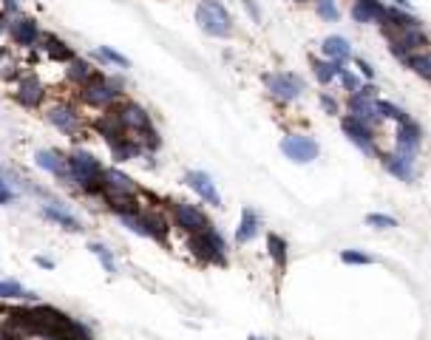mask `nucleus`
Segmentation results:
<instances>
[{"label": "nucleus", "instance_id": "obj_11", "mask_svg": "<svg viewBox=\"0 0 431 340\" xmlns=\"http://www.w3.org/2000/svg\"><path fill=\"white\" fill-rule=\"evenodd\" d=\"M170 222H174L182 233H199L204 227H210V219L207 212L199 207V204H190V201H170Z\"/></svg>", "mask_w": 431, "mask_h": 340}, {"label": "nucleus", "instance_id": "obj_35", "mask_svg": "<svg viewBox=\"0 0 431 340\" xmlns=\"http://www.w3.org/2000/svg\"><path fill=\"white\" fill-rule=\"evenodd\" d=\"M315 12H318V17L326 20V23L340 20V9H338L335 0H315Z\"/></svg>", "mask_w": 431, "mask_h": 340}, {"label": "nucleus", "instance_id": "obj_13", "mask_svg": "<svg viewBox=\"0 0 431 340\" xmlns=\"http://www.w3.org/2000/svg\"><path fill=\"white\" fill-rule=\"evenodd\" d=\"M281 153H284L289 162H295V164H310V162L318 159L321 145H318L310 134H287V137L281 139Z\"/></svg>", "mask_w": 431, "mask_h": 340}, {"label": "nucleus", "instance_id": "obj_29", "mask_svg": "<svg viewBox=\"0 0 431 340\" xmlns=\"http://www.w3.org/2000/svg\"><path fill=\"white\" fill-rule=\"evenodd\" d=\"M267 252H270V258L278 270H287V261H289V247L287 241L278 235V233H270L267 235Z\"/></svg>", "mask_w": 431, "mask_h": 340}, {"label": "nucleus", "instance_id": "obj_43", "mask_svg": "<svg viewBox=\"0 0 431 340\" xmlns=\"http://www.w3.org/2000/svg\"><path fill=\"white\" fill-rule=\"evenodd\" d=\"M355 65L361 68V74H363L366 79H375V68H372V65H369V63H366L363 57H358V60H355Z\"/></svg>", "mask_w": 431, "mask_h": 340}, {"label": "nucleus", "instance_id": "obj_30", "mask_svg": "<svg viewBox=\"0 0 431 340\" xmlns=\"http://www.w3.org/2000/svg\"><path fill=\"white\" fill-rule=\"evenodd\" d=\"M0 301H34V292H29L20 281H0Z\"/></svg>", "mask_w": 431, "mask_h": 340}, {"label": "nucleus", "instance_id": "obj_38", "mask_svg": "<svg viewBox=\"0 0 431 340\" xmlns=\"http://www.w3.org/2000/svg\"><path fill=\"white\" fill-rule=\"evenodd\" d=\"M335 79H340V85H343V88H347L349 94H355V91L361 88V79H358L347 65H340V68H338V77H335Z\"/></svg>", "mask_w": 431, "mask_h": 340}, {"label": "nucleus", "instance_id": "obj_12", "mask_svg": "<svg viewBox=\"0 0 431 340\" xmlns=\"http://www.w3.org/2000/svg\"><path fill=\"white\" fill-rule=\"evenodd\" d=\"M46 122L52 128H57L60 134L74 137V139L82 131V116H80V111H77L74 102H54V105H49L46 108Z\"/></svg>", "mask_w": 431, "mask_h": 340}, {"label": "nucleus", "instance_id": "obj_18", "mask_svg": "<svg viewBox=\"0 0 431 340\" xmlns=\"http://www.w3.org/2000/svg\"><path fill=\"white\" fill-rule=\"evenodd\" d=\"M420 145H423V131H420V125H417L414 119H409V116H406L403 122H398L395 148H398L400 153H406V156H417Z\"/></svg>", "mask_w": 431, "mask_h": 340}, {"label": "nucleus", "instance_id": "obj_2", "mask_svg": "<svg viewBox=\"0 0 431 340\" xmlns=\"http://www.w3.org/2000/svg\"><path fill=\"white\" fill-rule=\"evenodd\" d=\"M68 156V173H71V187H77L85 196H100L103 190V162L85 148H74Z\"/></svg>", "mask_w": 431, "mask_h": 340}, {"label": "nucleus", "instance_id": "obj_48", "mask_svg": "<svg viewBox=\"0 0 431 340\" xmlns=\"http://www.w3.org/2000/svg\"><path fill=\"white\" fill-rule=\"evenodd\" d=\"M395 6L398 9H409V0H395Z\"/></svg>", "mask_w": 431, "mask_h": 340}, {"label": "nucleus", "instance_id": "obj_19", "mask_svg": "<svg viewBox=\"0 0 431 340\" xmlns=\"http://www.w3.org/2000/svg\"><path fill=\"white\" fill-rule=\"evenodd\" d=\"M40 216L46 219V222H52V224H57V227H63L66 233H82L85 227H82V222L74 216L71 210H66L63 204H57V201H46L40 207Z\"/></svg>", "mask_w": 431, "mask_h": 340}, {"label": "nucleus", "instance_id": "obj_25", "mask_svg": "<svg viewBox=\"0 0 431 340\" xmlns=\"http://www.w3.org/2000/svg\"><path fill=\"white\" fill-rule=\"evenodd\" d=\"M108 150H111V159H114L116 164H122V162H134V159L145 156L142 148H139V142L131 139V137H119V139L108 142Z\"/></svg>", "mask_w": 431, "mask_h": 340}, {"label": "nucleus", "instance_id": "obj_17", "mask_svg": "<svg viewBox=\"0 0 431 340\" xmlns=\"http://www.w3.org/2000/svg\"><path fill=\"white\" fill-rule=\"evenodd\" d=\"M204 204H210V207H222V196H219V190H216V182H213V176L210 173H204V170H188L185 173V179H182Z\"/></svg>", "mask_w": 431, "mask_h": 340}, {"label": "nucleus", "instance_id": "obj_32", "mask_svg": "<svg viewBox=\"0 0 431 340\" xmlns=\"http://www.w3.org/2000/svg\"><path fill=\"white\" fill-rule=\"evenodd\" d=\"M89 249H91V255L103 264V270L108 272V275H116V261H114V255H111V249L105 247V244H100V241H91L89 244Z\"/></svg>", "mask_w": 431, "mask_h": 340}, {"label": "nucleus", "instance_id": "obj_22", "mask_svg": "<svg viewBox=\"0 0 431 340\" xmlns=\"http://www.w3.org/2000/svg\"><path fill=\"white\" fill-rule=\"evenodd\" d=\"M380 162H383V167H386V173H392V176L400 179V182H414V179H417L414 156H406V153L395 150V153H383Z\"/></svg>", "mask_w": 431, "mask_h": 340}, {"label": "nucleus", "instance_id": "obj_34", "mask_svg": "<svg viewBox=\"0 0 431 340\" xmlns=\"http://www.w3.org/2000/svg\"><path fill=\"white\" fill-rule=\"evenodd\" d=\"M375 108H377V116H380V119H395V122H403V119H406V111H403L400 105H395V102L377 100Z\"/></svg>", "mask_w": 431, "mask_h": 340}, {"label": "nucleus", "instance_id": "obj_20", "mask_svg": "<svg viewBox=\"0 0 431 340\" xmlns=\"http://www.w3.org/2000/svg\"><path fill=\"white\" fill-rule=\"evenodd\" d=\"M105 193H119V196H139V185L128 176V173H122L119 167H105V173H103V190H100V196H105Z\"/></svg>", "mask_w": 431, "mask_h": 340}, {"label": "nucleus", "instance_id": "obj_1", "mask_svg": "<svg viewBox=\"0 0 431 340\" xmlns=\"http://www.w3.org/2000/svg\"><path fill=\"white\" fill-rule=\"evenodd\" d=\"M111 111H114L116 119L122 122L125 134L139 142V148H142L145 156H153V153L162 148V137H159V131H156L153 116L148 114V108H142V105L134 102V100H119Z\"/></svg>", "mask_w": 431, "mask_h": 340}, {"label": "nucleus", "instance_id": "obj_15", "mask_svg": "<svg viewBox=\"0 0 431 340\" xmlns=\"http://www.w3.org/2000/svg\"><path fill=\"white\" fill-rule=\"evenodd\" d=\"M34 164L40 170H46L52 179H57L60 185H71V173H68V156L57 148H43L34 153Z\"/></svg>", "mask_w": 431, "mask_h": 340}, {"label": "nucleus", "instance_id": "obj_45", "mask_svg": "<svg viewBox=\"0 0 431 340\" xmlns=\"http://www.w3.org/2000/svg\"><path fill=\"white\" fill-rule=\"evenodd\" d=\"M34 264H37V267H43V270H54V261L49 258V255H37Z\"/></svg>", "mask_w": 431, "mask_h": 340}, {"label": "nucleus", "instance_id": "obj_33", "mask_svg": "<svg viewBox=\"0 0 431 340\" xmlns=\"http://www.w3.org/2000/svg\"><path fill=\"white\" fill-rule=\"evenodd\" d=\"M338 63H332V60H312V74H315V79L321 82V85H329L335 77H338Z\"/></svg>", "mask_w": 431, "mask_h": 340}, {"label": "nucleus", "instance_id": "obj_8", "mask_svg": "<svg viewBox=\"0 0 431 340\" xmlns=\"http://www.w3.org/2000/svg\"><path fill=\"white\" fill-rule=\"evenodd\" d=\"M264 85L273 100L278 102H295L301 94H304V79L292 71H273V74H264Z\"/></svg>", "mask_w": 431, "mask_h": 340}, {"label": "nucleus", "instance_id": "obj_50", "mask_svg": "<svg viewBox=\"0 0 431 340\" xmlns=\"http://www.w3.org/2000/svg\"><path fill=\"white\" fill-rule=\"evenodd\" d=\"M295 3H304V0H295Z\"/></svg>", "mask_w": 431, "mask_h": 340}, {"label": "nucleus", "instance_id": "obj_40", "mask_svg": "<svg viewBox=\"0 0 431 340\" xmlns=\"http://www.w3.org/2000/svg\"><path fill=\"white\" fill-rule=\"evenodd\" d=\"M15 199H17V193L12 190V185L6 179H0V207H9Z\"/></svg>", "mask_w": 431, "mask_h": 340}, {"label": "nucleus", "instance_id": "obj_27", "mask_svg": "<svg viewBox=\"0 0 431 340\" xmlns=\"http://www.w3.org/2000/svg\"><path fill=\"white\" fill-rule=\"evenodd\" d=\"M94 74H97V68L91 65V60H85V57H80V54H77L71 63H66V79H68L71 85H77V88H80L82 82H89Z\"/></svg>", "mask_w": 431, "mask_h": 340}, {"label": "nucleus", "instance_id": "obj_24", "mask_svg": "<svg viewBox=\"0 0 431 340\" xmlns=\"http://www.w3.org/2000/svg\"><path fill=\"white\" fill-rule=\"evenodd\" d=\"M386 15L383 0H355L352 3V20L366 26V23H380Z\"/></svg>", "mask_w": 431, "mask_h": 340}, {"label": "nucleus", "instance_id": "obj_14", "mask_svg": "<svg viewBox=\"0 0 431 340\" xmlns=\"http://www.w3.org/2000/svg\"><path fill=\"white\" fill-rule=\"evenodd\" d=\"M340 128H343V134H347V139L363 153V156H375L377 153V145H375V131H372V125L355 119V116H343L340 119Z\"/></svg>", "mask_w": 431, "mask_h": 340}, {"label": "nucleus", "instance_id": "obj_10", "mask_svg": "<svg viewBox=\"0 0 431 340\" xmlns=\"http://www.w3.org/2000/svg\"><path fill=\"white\" fill-rule=\"evenodd\" d=\"M375 102H377V85L375 82H366V85H361L355 94H349L347 111H349V116H355V119H361L366 125H377L380 116H377Z\"/></svg>", "mask_w": 431, "mask_h": 340}, {"label": "nucleus", "instance_id": "obj_42", "mask_svg": "<svg viewBox=\"0 0 431 340\" xmlns=\"http://www.w3.org/2000/svg\"><path fill=\"white\" fill-rule=\"evenodd\" d=\"M0 9H3L9 17L12 15H20V3H17V0H0Z\"/></svg>", "mask_w": 431, "mask_h": 340}, {"label": "nucleus", "instance_id": "obj_44", "mask_svg": "<svg viewBox=\"0 0 431 340\" xmlns=\"http://www.w3.org/2000/svg\"><path fill=\"white\" fill-rule=\"evenodd\" d=\"M244 9H247V15L252 17V23H262V12H258V6L252 3V0H244Z\"/></svg>", "mask_w": 431, "mask_h": 340}, {"label": "nucleus", "instance_id": "obj_26", "mask_svg": "<svg viewBox=\"0 0 431 340\" xmlns=\"http://www.w3.org/2000/svg\"><path fill=\"white\" fill-rule=\"evenodd\" d=\"M258 230H262V219H258V212L244 207L241 210V219H239V227H236V244H250Z\"/></svg>", "mask_w": 431, "mask_h": 340}, {"label": "nucleus", "instance_id": "obj_7", "mask_svg": "<svg viewBox=\"0 0 431 340\" xmlns=\"http://www.w3.org/2000/svg\"><path fill=\"white\" fill-rule=\"evenodd\" d=\"M383 37L389 40V52L403 63L409 54L420 52L423 46H428V37L423 34V29H386L380 26Z\"/></svg>", "mask_w": 431, "mask_h": 340}, {"label": "nucleus", "instance_id": "obj_36", "mask_svg": "<svg viewBox=\"0 0 431 340\" xmlns=\"http://www.w3.org/2000/svg\"><path fill=\"white\" fill-rule=\"evenodd\" d=\"M340 261L349 264V267H369L372 264V255H366L361 249H343L340 252Z\"/></svg>", "mask_w": 431, "mask_h": 340}, {"label": "nucleus", "instance_id": "obj_31", "mask_svg": "<svg viewBox=\"0 0 431 340\" xmlns=\"http://www.w3.org/2000/svg\"><path fill=\"white\" fill-rule=\"evenodd\" d=\"M406 68H411L414 74H420L423 79H431V52H414L403 60Z\"/></svg>", "mask_w": 431, "mask_h": 340}, {"label": "nucleus", "instance_id": "obj_46", "mask_svg": "<svg viewBox=\"0 0 431 340\" xmlns=\"http://www.w3.org/2000/svg\"><path fill=\"white\" fill-rule=\"evenodd\" d=\"M6 29H9V15H6L3 9H0V37L6 34Z\"/></svg>", "mask_w": 431, "mask_h": 340}, {"label": "nucleus", "instance_id": "obj_3", "mask_svg": "<svg viewBox=\"0 0 431 340\" xmlns=\"http://www.w3.org/2000/svg\"><path fill=\"white\" fill-rule=\"evenodd\" d=\"M77 97H80L82 105L97 108V111H108L119 100H125V88H122V82L114 79V77L94 74L89 82H82L80 88H77Z\"/></svg>", "mask_w": 431, "mask_h": 340}, {"label": "nucleus", "instance_id": "obj_49", "mask_svg": "<svg viewBox=\"0 0 431 340\" xmlns=\"http://www.w3.org/2000/svg\"><path fill=\"white\" fill-rule=\"evenodd\" d=\"M247 340H262V337H255V334H250V337H247Z\"/></svg>", "mask_w": 431, "mask_h": 340}, {"label": "nucleus", "instance_id": "obj_37", "mask_svg": "<svg viewBox=\"0 0 431 340\" xmlns=\"http://www.w3.org/2000/svg\"><path fill=\"white\" fill-rule=\"evenodd\" d=\"M366 224L375 227V230H392V227H398V219L395 216H386V212H369Z\"/></svg>", "mask_w": 431, "mask_h": 340}, {"label": "nucleus", "instance_id": "obj_16", "mask_svg": "<svg viewBox=\"0 0 431 340\" xmlns=\"http://www.w3.org/2000/svg\"><path fill=\"white\" fill-rule=\"evenodd\" d=\"M43 100H46V85H43L34 74H26L15 82V102L23 108H40Z\"/></svg>", "mask_w": 431, "mask_h": 340}, {"label": "nucleus", "instance_id": "obj_9", "mask_svg": "<svg viewBox=\"0 0 431 340\" xmlns=\"http://www.w3.org/2000/svg\"><path fill=\"white\" fill-rule=\"evenodd\" d=\"M6 37L15 42L17 49L31 52V49H37V42H40V37H43V29H40L37 17H29V15H12V17H9Z\"/></svg>", "mask_w": 431, "mask_h": 340}, {"label": "nucleus", "instance_id": "obj_6", "mask_svg": "<svg viewBox=\"0 0 431 340\" xmlns=\"http://www.w3.org/2000/svg\"><path fill=\"white\" fill-rule=\"evenodd\" d=\"M196 23L207 37L227 40L233 37V15L222 0H199L196 3Z\"/></svg>", "mask_w": 431, "mask_h": 340}, {"label": "nucleus", "instance_id": "obj_28", "mask_svg": "<svg viewBox=\"0 0 431 340\" xmlns=\"http://www.w3.org/2000/svg\"><path fill=\"white\" fill-rule=\"evenodd\" d=\"M91 60L103 63V68H108V65H114V68H131V60H128L125 54H119L116 49H111V46H97L91 52Z\"/></svg>", "mask_w": 431, "mask_h": 340}, {"label": "nucleus", "instance_id": "obj_5", "mask_svg": "<svg viewBox=\"0 0 431 340\" xmlns=\"http://www.w3.org/2000/svg\"><path fill=\"white\" fill-rule=\"evenodd\" d=\"M188 247H190L193 258L199 264H207V267H225L227 264V241L213 224L199 230V233H190Z\"/></svg>", "mask_w": 431, "mask_h": 340}, {"label": "nucleus", "instance_id": "obj_47", "mask_svg": "<svg viewBox=\"0 0 431 340\" xmlns=\"http://www.w3.org/2000/svg\"><path fill=\"white\" fill-rule=\"evenodd\" d=\"M0 340H15V337L6 332V326H3V323H0Z\"/></svg>", "mask_w": 431, "mask_h": 340}, {"label": "nucleus", "instance_id": "obj_21", "mask_svg": "<svg viewBox=\"0 0 431 340\" xmlns=\"http://www.w3.org/2000/svg\"><path fill=\"white\" fill-rule=\"evenodd\" d=\"M37 49L46 54L52 63H71L74 57H77V52L68 46V42L63 40V37H57V34H52V31H43V37H40V42H37Z\"/></svg>", "mask_w": 431, "mask_h": 340}, {"label": "nucleus", "instance_id": "obj_39", "mask_svg": "<svg viewBox=\"0 0 431 340\" xmlns=\"http://www.w3.org/2000/svg\"><path fill=\"white\" fill-rule=\"evenodd\" d=\"M15 60H12V54H9V49L6 46H0V77H15Z\"/></svg>", "mask_w": 431, "mask_h": 340}, {"label": "nucleus", "instance_id": "obj_4", "mask_svg": "<svg viewBox=\"0 0 431 340\" xmlns=\"http://www.w3.org/2000/svg\"><path fill=\"white\" fill-rule=\"evenodd\" d=\"M122 227H128L131 233L142 235V238H151L156 244H167V235H170V222L165 212H156V210H134V212H122V216H116Z\"/></svg>", "mask_w": 431, "mask_h": 340}, {"label": "nucleus", "instance_id": "obj_41", "mask_svg": "<svg viewBox=\"0 0 431 340\" xmlns=\"http://www.w3.org/2000/svg\"><path fill=\"white\" fill-rule=\"evenodd\" d=\"M318 102H321V108H324L329 116H338V114H340V105H338V100H335V97L321 94V97H318Z\"/></svg>", "mask_w": 431, "mask_h": 340}, {"label": "nucleus", "instance_id": "obj_23", "mask_svg": "<svg viewBox=\"0 0 431 340\" xmlns=\"http://www.w3.org/2000/svg\"><path fill=\"white\" fill-rule=\"evenodd\" d=\"M321 52H324V60H332V63H338V65H347V63L352 60V46H349V40L340 37V34L324 37Z\"/></svg>", "mask_w": 431, "mask_h": 340}]
</instances>
